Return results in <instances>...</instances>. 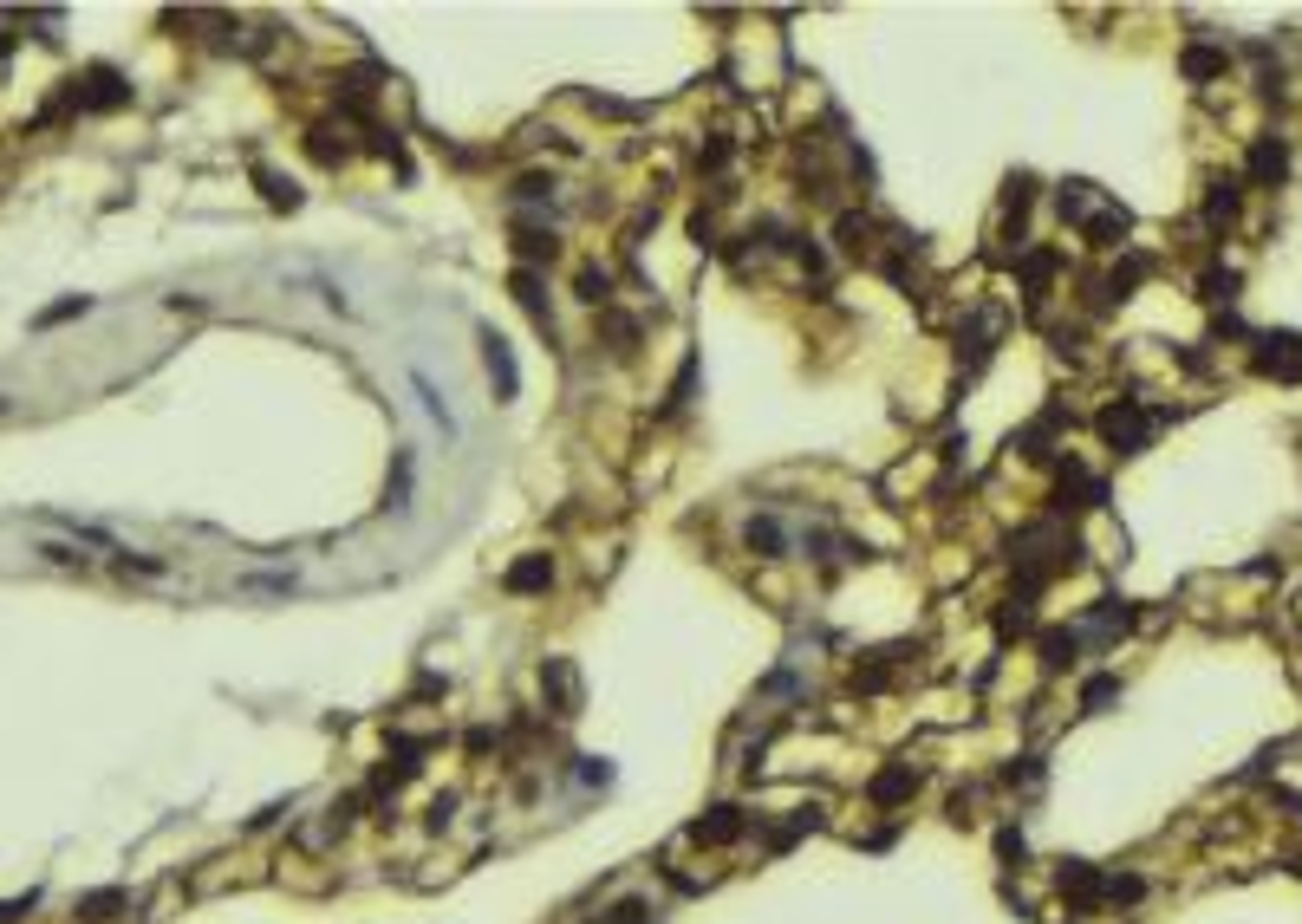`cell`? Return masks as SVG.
<instances>
[{"instance_id": "1", "label": "cell", "mask_w": 1302, "mask_h": 924, "mask_svg": "<svg viewBox=\"0 0 1302 924\" xmlns=\"http://www.w3.org/2000/svg\"><path fill=\"white\" fill-rule=\"evenodd\" d=\"M1257 371H1263V378H1283V384H1302V339H1296V332L1257 339Z\"/></svg>"}, {"instance_id": "2", "label": "cell", "mask_w": 1302, "mask_h": 924, "mask_svg": "<svg viewBox=\"0 0 1302 924\" xmlns=\"http://www.w3.org/2000/svg\"><path fill=\"white\" fill-rule=\"evenodd\" d=\"M1100 430H1107V443H1121V449L1133 456V449H1146V437H1153V417L1133 410V404H1114V410L1100 417Z\"/></svg>"}, {"instance_id": "3", "label": "cell", "mask_w": 1302, "mask_h": 924, "mask_svg": "<svg viewBox=\"0 0 1302 924\" xmlns=\"http://www.w3.org/2000/svg\"><path fill=\"white\" fill-rule=\"evenodd\" d=\"M482 365H489V378H495V398H515L521 391V371H515V352H509V339L502 332H482Z\"/></svg>"}, {"instance_id": "4", "label": "cell", "mask_w": 1302, "mask_h": 924, "mask_svg": "<svg viewBox=\"0 0 1302 924\" xmlns=\"http://www.w3.org/2000/svg\"><path fill=\"white\" fill-rule=\"evenodd\" d=\"M131 98V85L118 79V72L111 65H92L85 72V92H79V104H92V111H111V104H125Z\"/></svg>"}, {"instance_id": "5", "label": "cell", "mask_w": 1302, "mask_h": 924, "mask_svg": "<svg viewBox=\"0 0 1302 924\" xmlns=\"http://www.w3.org/2000/svg\"><path fill=\"white\" fill-rule=\"evenodd\" d=\"M743 547H749V554H762V560H782V554H788V534H782V521L755 515V521L743 527Z\"/></svg>"}, {"instance_id": "6", "label": "cell", "mask_w": 1302, "mask_h": 924, "mask_svg": "<svg viewBox=\"0 0 1302 924\" xmlns=\"http://www.w3.org/2000/svg\"><path fill=\"white\" fill-rule=\"evenodd\" d=\"M541 586H554V560L548 554H528V560L509 566V593H541Z\"/></svg>"}, {"instance_id": "7", "label": "cell", "mask_w": 1302, "mask_h": 924, "mask_svg": "<svg viewBox=\"0 0 1302 924\" xmlns=\"http://www.w3.org/2000/svg\"><path fill=\"white\" fill-rule=\"evenodd\" d=\"M509 287H515V300L528 306V320H534V326H541V332L554 339V313H548V300H541V281H534V274H528V267H521V274H515Z\"/></svg>"}, {"instance_id": "8", "label": "cell", "mask_w": 1302, "mask_h": 924, "mask_svg": "<svg viewBox=\"0 0 1302 924\" xmlns=\"http://www.w3.org/2000/svg\"><path fill=\"white\" fill-rule=\"evenodd\" d=\"M1283 170H1289V150L1263 137V143L1250 150V176H1257V182H1283Z\"/></svg>"}, {"instance_id": "9", "label": "cell", "mask_w": 1302, "mask_h": 924, "mask_svg": "<svg viewBox=\"0 0 1302 924\" xmlns=\"http://www.w3.org/2000/svg\"><path fill=\"white\" fill-rule=\"evenodd\" d=\"M1238 189H1244V182H1218V189H1211V203H1205V222H1211V228H1231V222H1238Z\"/></svg>"}, {"instance_id": "10", "label": "cell", "mask_w": 1302, "mask_h": 924, "mask_svg": "<svg viewBox=\"0 0 1302 924\" xmlns=\"http://www.w3.org/2000/svg\"><path fill=\"white\" fill-rule=\"evenodd\" d=\"M410 502V456H398V469H391V482H385V515H398Z\"/></svg>"}, {"instance_id": "11", "label": "cell", "mask_w": 1302, "mask_h": 924, "mask_svg": "<svg viewBox=\"0 0 1302 924\" xmlns=\"http://www.w3.org/2000/svg\"><path fill=\"white\" fill-rule=\"evenodd\" d=\"M261 189H267V203H274V209H300V189H293V176H274V170H261Z\"/></svg>"}, {"instance_id": "12", "label": "cell", "mask_w": 1302, "mask_h": 924, "mask_svg": "<svg viewBox=\"0 0 1302 924\" xmlns=\"http://www.w3.org/2000/svg\"><path fill=\"white\" fill-rule=\"evenodd\" d=\"M410 384H417V398H424V410L443 423V437H456V417H449V404L437 398V384H430V378H410Z\"/></svg>"}, {"instance_id": "13", "label": "cell", "mask_w": 1302, "mask_h": 924, "mask_svg": "<svg viewBox=\"0 0 1302 924\" xmlns=\"http://www.w3.org/2000/svg\"><path fill=\"white\" fill-rule=\"evenodd\" d=\"M1042 651H1049V665H1068V658L1081 651V632H1049V638H1042Z\"/></svg>"}, {"instance_id": "14", "label": "cell", "mask_w": 1302, "mask_h": 924, "mask_svg": "<svg viewBox=\"0 0 1302 924\" xmlns=\"http://www.w3.org/2000/svg\"><path fill=\"white\" fill-rule=\"evenodd\" d=\"M743 821H736V807H716V821H697V840H730Z\"/></svg>"}, {"instance_id": "15", "label": "cell", "mask_w": 1302, "mask_h": 924, "mask_svg": "<svg viewBox=\"0 0 1302 924\" xmlns=\"http://www.w3.org/2000/svg\"><path fill=\"white\" fill-rule=\"evenodd\" d=\"M528 261H554V235H541V228H521V242H515Z\"/></svg>"}, {"instance_id": "16", "label": "cell", "mask_w": 1302, "mask_h": 924, "mask_svg": "<svg viewBox=\"0 0 1302 924\" xmlns=\"http://www.w3.org/2000/svg\"><path fill=\"white\" fill-rule=\"evenodd\" d=\"M1205 300H1238V274H1231V267H1211V274H1205Z\"/></svg>"}, {"instance_id": "17", "label": "cell", "mask_w": 1302, "mask_h": 924, "mask_svg": "<svg viewBox=\"0 0 1302 924\" xmlns=\"http://www.w3.org/2000/svg\"><path fill=\"white\" fill-rule=\"evenodd\" d=\"M1185 72H1192V79H1211V72H1224V53H1205V46H1192V53H1185Z\"/></svg>"}, {"instance_id": "18", "label": "cell", "mask_w": 1302, "mask_h": 924, "mask_svg": "<svg viewBox=\"0 0 1302 924\" xmlns=\"http://www.w3.org/2000/svg\"><path fill=\"white\" fill-rule=\"evenodd\" d=\"M554 196V176H521L515 182V203H548Z\"/></svg>"}, {"instance_id": "19", "label": "cell", "mask_w": 1302, "mask_h": 924, "mask_svg": "<svg viewBox=\"0 0 1302 924\" xmlns=\"http://www.w3.org/2000/svg\"><path fill=\"white\" fill-rule=\"evenodd\" d=\"M1114 697H1121V684H1114V677H1094V684L1081 690V704H1088V710H1100V704H1114Z\"/></svg>"}, {"instance_id": "20", "label": "cell", "mask_w": 1302, "mask_h": 924, "mask_svg": "<svg viewBox=\"0 0 1302 924\" xmlns=\"http://www.w3.org/2000/svg\"><path fill=\"white\" fill-rule=\"evenodd\" d=\"M606 293H612V281L599 274V267H587V274H580V300H593V306H599Z\"/></svg>"}, {"instance_id": "21", "label": "cell", "mask_w": 1302, "mask_h": 924, "mask_svg": "<svg viewBox=\"0 0 1302 924\" xmlns=\"http://www.w3.org/2000/svg\"><path fill=\"white\" fill-rule=\"evenodd\" d=\"M85 306H92V300H59V306H46V313H40V326H59V320H72V313H85Z\"/></svg>"}, {"instance_id": "22", "label": "cell", "mask_w": 1302, "mask_h": 924, "mask_svg": "<svg viewBox=\"0 0 1302 924\" xmlns=\"http://www.w3.org/2000/svg\"><path fill=\"white\" fill-rule=\"evenodd\" d=\"M40 554H46V560H53V566H85V554H72V547H65V541H46V547H40Z\"/></svg>"}, {"instance_id": "23", "label": "cell", "mask_w": 1302, "mask_h": 924, "mask_svg": "<svg viewBox=\"0 0 1302 924\" xmlns=\"http://www.w3.org/2000/svg\"><path fill=\"white\" fill-rule=\"evenodd\" d=\"M26 911H33V892H26V899H7V905H0V924H20Z\"/></svg>"}]
</instances>
